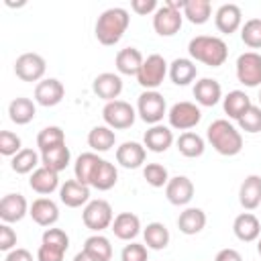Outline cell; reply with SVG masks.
<instances>
[{"mask_svg":"<svg viewBox=\"0 0 261 261\" xmlns=\"http://www.w3.org/2000/svg\"><path fill=\"white\" fill-rule=\"evenodd\" d=\"M206 139L212 145V149L224 157H234L243 151V135L226 118L212 120L206 128Z\"/></svg>","mask_w":261,"mask_h":261,"instance_id":"1","label":"cell"},{"mask_svg":"<svg viewBox=\"0 0 261 261\" xmlns=\"http://www.w3.org/2000/svg\"><path fill=\"white\" fill-rule=\"evenodd\" d=\"M130 24V16H128V10L126 8H120V6H112L108 10H104L98 20H96V27H94V33H96V39L110 47V45H116L122 35L126 33Z\"/></svg>","mask_w":261,"mask_h":261,"instance_id":"2","label":"cell"},{"mask_svg":"<svg viewBox=\"0 0 261 261\" xmlns=\"http://www.w3.org/2000/svg\"><path fill=\"white\" fill-rule=\"evenodd\" d=\"M188 53H190L192 61H200L210 67H220L228 57V47L220 37L198 35V37L190 39Z\"/></svg>","mask_w":261,"mask_h":261,"instance_id":"3","label":"cell"},{"mask_svg":"<svg viewBox=\"0 0 261 261\" xmlns=\"http://www.w3.org/2000/svg\"><path fill=\"white\" fill-rule=\"evenodd\" d=\"M167 73H169V65L163 59V55L151 53V55L145 57V61H143V65H141V69L137 73V82L145 90H157L163 84Z\"/></svg>","mask_w":261,"mask_h":261,"instance_id":"4","label":"cell"},{"mask_svg":"<svg viewBox=\"0 0 261 261\" xmlns=\"http://www.w3.org/2000/svg\"><path fill=\"white\" fill-rule=\"evenodd\" d=\"M137 114L147 124H161L163 116L167 114V104L163 94L157 90H145L137 100Z\"/></svg>","mask_w":261,"mask_h":261,"instance_id":"5","label":"cell"},{"mask_svg":"<svg viewBox=\"0 0 261 261\" xmlns=\"http://www.w3.org/2000/svg\"><path fill=\"white\" fill-rule=\"evenodd\" d=\"M82 220H84L86 228H90V230H94V232H102L104 228L112 226L114 212H112L110 202H106V200H102V198L90 200V202L84 206Z\"/></svg>","mask_w":261,"mask_h":261,"instance_id":"6","label":"cell"},{"mask_svg":"<svg viewBox=\"0 0 261 261\" xmlns=\"http://www.w3.org/2000/svg\"><path fill=\"white\" fill-rule=\"evenodd\" d=\"M102 118L106 122V126H110L112 130H122V128H130L135 124L137 118V110L124 102V100H112L106 102L102 108Z\"/></svg>","mask_w":261,"mask_h":261,"instance_id":"7","label":"cell"},{"mask_svg":"<svg viewBox=\"0 0 261 261\" xmlns=\"http://www.w3.org/2000/svg\"><path fill=\"white\" fill-rule=\"evenodd\" d=\"M167 120H169V126L175 128V130H190L194 128L200 120H202V110L198 104L194 102H175L169 110H167Z\"/></svg>","mask_w":261,"mask_h":261,"instance_id":"8","label":"cell"},{"mask_svg":"<svg viewBox=\"0 0 261 261\" xmlns=\"http://www.w3.org/2000/svg\"><path fill=\"white\" fill-rule=\"evenodd\" d=\"M237 80L247 88L261 86V55L257 51H245L237 59Z\"/></svg>","mask_w":261,"mask_h":261,"instance_id":"9","label":"cell"},{"mask_svg":"<svg viewBox=\"0 0 261 261\" xmlns=\"http://www.w3.org/2000/svg\"><path fill=\"white\" fill-rule=\"evenodd\" d=\"M45 69H47V63H45L43 55H39V53H22L14 61V73L22 82L39 84L45 75Z\"/></svg>","mask_w":261,"mask_h":261,"instance_id":"10","label":"cell"},{"mask_svg":"<svg viewBox=\"0 0 261 261\" xmlns=\"http://www.w3.org/2000/svg\"><path fill=\"white\" fill-rule=\"evenodd\" d=\"M184 24V12L163 4L153 14V29L159 37H173Z\"/></svg>","mask_w":261,"mask_h":261,"instance_id":"11","label":"cell"},{"mask_svg":"<svg viewBox=\"0 0 261 261\" xmlns=\"http://www.w3.org/2000/svg\"><path fill=\"white\" fill-rule=\"evenodd\" d=\"M65 96V88L57 77H45L35 86V102L39 106H57Z\"/></svg>","mask_w":261,"mask_h":261,"instance_id":"12","label":"cell"},{"mask_svg":"<svg viewBox=\"0 0 261 261\" xmlns=\"http://www.w3.org/2000/svg\"><path fill=\"white\" fill-rule=\"evenodd\" d=\"M92 92L102 98L104 102H112V100H118L120 92H122V77L118 73H112V71H104V73H98L92 82Z\"/></svg>","mask_w":261,"mask_h":261,"instance_id":"13","label":"cell"},{"mask_svg":"<svg viewBox=\"0 0 261 261\" xmlns=\"http://www.w3.org/2000/svg\"><path fill=\"white\" fill-rule=\"evenodd\" d=\"M165 198L173 206H188L194 198V184L186 175H175L169 177L165 186Z\"/></svg>","mask_w":261,"mask_h":261,"instance_id":"14","label":"cell"},{"mask_svg":"<svg viewBox=\"0 0 261 261\" xmlns=\"http://www.w3.org/2000/svg\"><path fill=\"white\" fill-rule=\"evenodd\" d=\"M29 202L22 194H6L0 200V218L6 224L12 222H20L27 214H29Z\"/></svg>","mask_w":261,"mask_h":261,"instance_id":"15","label":"cell"},{"mask_svg":"<svg viewBox=\"0 0 261 261\" xmlns=\"http://www.w3.org/2000/svg\"><path fill=\"white\" fill-rule=\"evenodd\" d=\"M214 24L224 35H232L234 31H239L243 27V10H241V6L232 4V2L222 4L214 14Z\"/></svg>","mask_w":261,"mask_h":261,"instance_id":"16","label":"cell"},{"mask_svg":"<svg viewBox=\"0 0 261 261\" xmlns=\"http://www.w3.org/2000/svg\"><path fill=\"white\" fill-rule=\"evenodd\" d=\"M145 157L147 149L137 141H124L120 147H116V163L124 169H139L145 163Z\"/></svg>","mask_w":261,"mask_h":261,"instance_id":"17","label":"cell"},{"mask_svg":"<svg viewBox=\"0 0 261 261\" xmlns=\"http://www.w3.org/2000/svg\"><path fill=\"white\" fill-rule=\"evenodd\" d=\"M29 216L39 224V226H53L59 220V206L51 200V198H37L33 200L31 208H29Z\"/></svg>","mask_w":261,"mask_h":261,"instance_id":"18","label":"cell"},{"mask_svg":"<svg viewBox=\"0 0 261 261\" xmlns=\"http://www.w3.org/2000/svg\"><path fill=\"white\" fill-rule=\"evenodd\" d=\"M59 200L67 208H80L90 202V186L77 181V179H67L59 188Z\"/></svg>","mask_w":261,"mask_h":261,"instance_id":"19","label":"cell"},{"mask_svg":"<svg viewBox=\"0 0 261 261\" xmlns=\"http://www.w3.org/2000/svg\"><path fill=\"white\" fill-rule=\"evenodd\" d=\"M143 145L147 151L153 153H165L173 145V133L165 124H153L149 130L143 135Z\"/></svg>","mask_w":261,"mask_h":261,"instance_id":"20","label":"cell"},{"mask_svg":"<svg viewBox=\"0 0 261 261\" xmlns=\"http://www.w3.org/2000/svg\"><path fill=\"white\" fill-rule=\"evenodd\" d=\"M232 232L243 243H253L261 237V222L253 212H241L232 222Z\"/></svg>","mask_w":261,"mask_h":261,"instance_id":"21","label":"cell"},{"mask_svg":"<svg viewBox=\"0 0 261 261\" xmlns=\"http://www.w3.org/2000/svg\"><path fill=\"white\" fill-rule=\"evenodd\" d=\"M110 228H112V232H114L116 239L130 243L141 232V218L137 214H133V212H120V214L114 216Z\"/></svg>","mask_w":261,"mask_h":261,"instance_id":"22","label":"cell"},{"mask_svg":"<svg viewBox=\"0 0 261 261\" xmlns=\"http://www.w3.org/2000/svg\"><path fill=\"white\" fill-rule=\"evenodd\" d=\"M194 98L200 106H216L222 100V88L214 77H202L194 84Z\"/></svg>","mask_w":261,"mask_h":261,"instance_id":"23","label":"cell"},{"mask_svg":"<svg viewBox=\"0 0 261 261\" xmlns=\"http://www.w3.org/2000/svg\"><path fill=\"white\" fill-rule=\"evenodd\" d=\"M29 186H31L33 192H37V194H41V196L53 194V192L59 188V173L53 171V169H49V167H45V165H41V167H37V169L31 173Z\"/></svg>","mask_w":261,"mask_h":261,"instance_id":"24","label":"cell"},{"mask_svg":"<svg viewBox=\"0 0 261 261\" xmlns=\"http://www.w3.org/2000/svg\"><path fill=\"white\" fill-rule=\"evenodd\" d=\"M239 202L245 210H255L261 206V175H247L239 188Z\"/></svg>","mask_w":261,"mask_h":261,"instance_id":"25","label":"cell"},{"mask_svg":"<svg viewBox=\"0 0 261 261\" xmlns=\"http://www.w3.org/2000/svg\"><path fill=\"white\" fill-rule=\"evenodd\" d=\"M143 61H145V57H143V53L137 47H124V49H120L116 53L114 65H116V71L118 73H122V75H135L137 77Z\"/></svg>","mask_w":261,"mask_h":261,"instance_id":"26","label":"cell"},{"mask_svg":"<svg viewBox=\"0 0 261 261\" xmlns=\"http://www.w3.org/2000/svg\"><path fill=\"white\" fill-rule=\"evenodd\" d=\"M100 161H102V157H98V153H94V151L82 153L75 159V163H73V175H75V179L92 188V179H94V173H96Z\"/></svg>","mask_w":261,"mask_h":261,"instance_id":"27","label":"cell"},{"mask_svg":"<svg viewBox=\"0 0 261 261\" xmlns=\"http://www.w3.org/2000/svg\"><path fill=\"white\" fill-rule=\"evenodd\" d=\"M196 75H198V67L188 57H177L169 63V77L175 86H188L196 80Z\"/></svg>","mask_w":261,"mask_h":261,"instance_id":"28","label":"cell"},{"mask_svg":"<svg viewBox=\"0 0 261 261\" xmlns=\"http://www.w3.org/2000/svg\"><path fill=\"white\" fill-rule=\"evenodd\" d=\"M204 226H206V212L202 208H186L177 216V228L188 237L202 232Z\"/></svg>","mask_w":261,"mask_h":261,"instance_id":"29","label":"cell"},{"mask_svg":"<svg viewBox=\"0 0 261 261\" xmlns=\"http://www.w3.org/2000/svg\"><path fill=\"white\" fill-rule=\"evenodd\" d=\"M251 98L243 92V90H232L228 92L224 98H222V108H224V114L232 120H239L249 108H251Z\"/></svg>","mask_w":261,"mask_h":261,"instance_id":"30","label":"cell"},{"mask_svg":"<svg viewBox=\"0 0 261 261\" xmlns=\"http://www.w3.org/2000/svg\"><path fill=\"white\" fill-rule=\"evenodd\" d=\"M37 114V106L31 98L18 96L8 104V116L14 124H29Z\"/></svg>","mask_w":261,"mask_h":261,"instance_id":"31","label":"cell"},{"mask_svg":"<svg viewBox=\"0 0 261 261\" xmlns=\"http://www.w3.org/2000/svg\"><path fill=\"white\" fill-rule=\"evenodd\" d=\"M114 143H116V135L106 124H98L88 133V145L92 147L94 153H106L114 147Z\"/></svg>","mask_w":261,"mask_h":261,"instance_id":"32","label":"cell"},{"mask_svg":"<svg viewBox=\"0 0 261 261\" xmlns=\"http://www.w3.org/2000/svg\"><path fill=\"white\" fill-rule=\"evenodd\" d=\"M143 239H145V245L147 249H153V251H161L169 245V230L163 222H149L145 228H143Z\"/></svg>","mask_w":261,"mask_h":261,"instance_id":"33","label":"cell"},{"mask_svg":"<svg viewBox=\"0 0 261 261\" xmlns=\"http://www.w3.org/2000/svg\"><path fill=\"white\" fill-rule=\"evenodd\" d=\"M177 145V151L188 157V159H196L200 155H204V149H206V143L204 139L198 135V133H192V130H186L179 135V139L175 141Z\"/></svg>","mask_w":261,"mask_h":261,"instance_id":"34","label":"cell"},{"mask_svg":"<svg viewBox=\"0 0 261 261\" xmlns=\"http://www.w3.org/2000/svg\"><path fill=\"white\" fill-rule=\"evenodd\" d=\"M71 161V153H69V147L63 143V145H57L49 151H43L41 153V165L53 169V171H63Z\"/></svg>","mask_w":261,"mask_h":261,"instance_id":"35","label":"cell"},{"mask_svg":"<svg viewBox=\"0 0 261 261\" xmlns=\"http://www.w3.org/2000/svg\"><path fill=\"white\" fill-rule=\"evenodd\" d=\"M10 167L18 175L33 173L37 167H41V155L35 149H22L10 159Z\"/></svg>","mask_w":261,"mask_h":261,"instance_id":"36","label":"cell"},{"mask_svg":"<svg viewBox=\"0 0 261 261\" xmlns=\"http://www.w3.org/2000/svg\"><path fill=\"white\" fill-rule=\"evenodd\" d=\"M118 181V169L114 167V163L102 159L96 173H94V179H92V188H96L98 192H108L110 188H114Z\"/></svg>","mask_w":261,"mask_h":261,"instance_id":"37","label":"cell"},{"mask_svg":"<svg viewBox=\"0 0 261 261\" xmlns=\"http://www.w3.org/2000/svg\"><path fill=\"white\" fill-rule=\"evenodd\" d=\"M212 4L210 0H186L184 6V18H188L192 24H204L210 20Z\"/></svg>","mask_w":261,"mask_h":261,"instance_id":"38","label":"cell"},{"mask_svg":"<svg viewBox=\"0 0 261 261\" xmlns=\"http://www.w3.org/2000/svg\"><path fill=\"white\" fill-rule=\"evenodd\" d=\"M84 251H86L88 255H92L94 259H98V261H110V259H112V245H110V241H108L104 234H100V232H96V234H92V237L86 239Z\"/></svg>","mask_w":261,"mask_h":261,"instance_id":"39","label":"cell"},{"mask_svg":"<svg viewBox=\"0 0 261 261\" xmlns=\"http://www.w3.org/2000/svg\"><path fill=\"white\" fill-rule=\"evenodd\" d=\"M63 143H65V133H63L61 126H55V124L53 126H45L37 135V147H39L41 153L49 151V149H53L57 145H63Z\"/></svg>","mask_w":261,"mask_h":261,"instance_id":"40","label":"cell"},{"mask_svg":"<svg viewBox=\"0 0 261 261\" xmlns=\"http://www.w3.org/2000/svg\"><path fill=\"white\" fill-rule=\"evenodd\" d=\"M241 41L251 49H261V18H249L241 27Z\"/></svg>","mask_w":261,"mask_h":261,"instance_id":"41","label":"cell"},{"mask_svg":"<svg viewBox=\"0 0 261 261\" xmlns=\"http://www.w3.org/2000/svg\"><path fill=\"white\" fill-rule=\"evenodd\" d=\"M143 177L151 188H163L169 181V173L167 167L161 163H147L143 167Z\"/></svg>","mask_w":261,"mask_h":261,"instance_id":"42","label":"cell"},{"mask_svg":"<svg viewBox=\"0 0 261 261\" xmlns=\"http://www.w3.org/2000/svg\"><path fill=\"white\" fill-rule=\"evenodd\" d=\"M237 122H239V128L245 133H251V135L261 133V106L251 104V108Z\"/></svg>","mask_w":261,"mask_h":261,"instance_id":"43","label":"cell"},{"mask_svg":"<svg viewBox=\"0 0 261 261\" xmlns=\"http://www.w3.org/2000/svg\"><path fill=\"white\" fill-rule=\"evenodd\" d=\"M18 151H22V141L16 133L12 130H2L0 133V153L4 157H14Z\"/></svg>","mask_w":261,"mask_h":261,"instance_id":"44","label":"cell"},{"mask_svg":"<svg viewBox=\"0 0 261 261\" xmlns=\"http://www.w3.org/2000/svg\"><path fill=\"white\" fill-rule=\"evenodd\" d=\"M41 243H45V245H51V247H57V249H61V251H67L69 249V237H67V232L65 230H61V228H45V232H43V237H41Z\"/></svg>","mask_w":261,"mask_h":261,"instance_id":"45","label":"cell"},{"mask_svg":"<svg viewBox=\"0 0 261 261\" xmlns=\"http://www.w3.org/2000/svg\"><path fill=\"white\" fill-rule=\"evenodd\" d=\"M120 261H149V251L145 245L130 241L128 245H124L120 253Z\"/></svg>","mask_w":261,"mask_h":261,"instance_id":"46","label":"cell"},{"mask_svg":"<svg viewBox=\"0 0 261 261\" xmlns=\"http://www.w3.org/2000/svg\"><path fill=\"white\" fill-rule=\"evenodd\" d=\"M0 249H2L4 253L16 249V232H14L12 226L6 224V222L0 224Z\"/></svg>","mask_w":261,"mask_h":261,"instance_id":"47","label":"cell"},{"mask_svg":"<svg viewBox=\"0 0 261 261\" xmlns=\"http://www.w3.org/2000/svg\"><path fill=\"white\" fill-rule=\"evenodd\" d=\"M63 255H65V251L45 245V243H41L37 249V261H63Z\"/></svg>","mask_w":261,"mask_h":261,"instance_id":"48","label":"cell"},{"mask_svg":"<svg viewBox=\"0 0 261 261\" xmlns=\"http://www.w3.org/2000/svg\"><path fill=\"white\" fill-rule=\"evenodd\" d=\"M130 8L137 12V14H141V16H147V14H155V10L159 8V4H157V0H133L130 2Z\"/></svg>","mask_w":261,"mask_h":261,"instance_id":"49","label":"cell"},{"mask_svg":"<svg viewBox=\"0 0 261 261\" xmlns=\"http://www.w3.org/2000/svg\"><path fill=\"white\" fill-rule=\"evenodd\" d=\"M4 261H33V253L22 249V247H16L12 251L6 253V259Z\"/></svg>","mask_w":261,"mask_h":261,"instance_id":"50","label":"cell"},{"mask_svg":"<svg viewBox=\"0 0 261 261\" xmlns=\"http://www.w3.org/2000/svg\"><path fill=\"white\" fill-rule=\"evenodd\" d=\"M214 261H243V255H241L237 249L226 247V249H220V251L216 253Z\"/></svg>","mask_w":261,"mask_h":261,"instance_id":"51","label":"cell"},{"mask_svg":"<svg viewBox=\"0 0 261 261\" xmlns=\"http://www.w3.org/2000/svg\"><path fill=\"white\" fill-rule=\"evenodd\" d=\"M73 261H98V259H94L92 255H88V253L82 249V251H80V253L73 257Z\"/></svg>","mask_w":261,"mask_h":261,"instance_id":"52","label":"cell"},{"mask_svg":"<svg viewBox=\"0 0 261 261\" xmlns=\"http://www.w3.org/2000/svg\"><path fill=\"white\" fill-rule=\"evenodd\" d=\"M257 251H259V255H261V237L257 239Z\"/></svg>","mask_w":261,"mask_h":261,"instance_id":"53","label":"cell"},{"mask_svg":"<svg viewBox=\"0 0 261 261\" xmlns=\"http://www.w3.org/2000/svg\"><path fill=\"white\" fill-rule=\"evenodd\" d=\"M259 104H261V90H259Z\"/></svg>","mask_w":261,"mask_h":261,"instance_id":"54","label":"cell"}]
</instances>
